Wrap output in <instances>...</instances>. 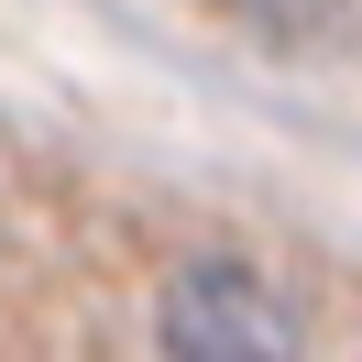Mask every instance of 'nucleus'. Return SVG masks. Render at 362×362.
Listing matches in <instances>:
<instances>
[{"instance_id":"1","label":"nucleus","mask_w":362,"mask_h":362,"mask_svg":"<svg viewBox=\"0 0 362 362\" xmlns=\"http://www.w3.org/2000/svg\"><path fill=\"white\" fill-rule=\"evenodd\" d=\"M165 351L176 362H286L296 351V318H286V296L264 286L252 264H198L176 286V308H165Z\"/></svg>"}]
</instances>
